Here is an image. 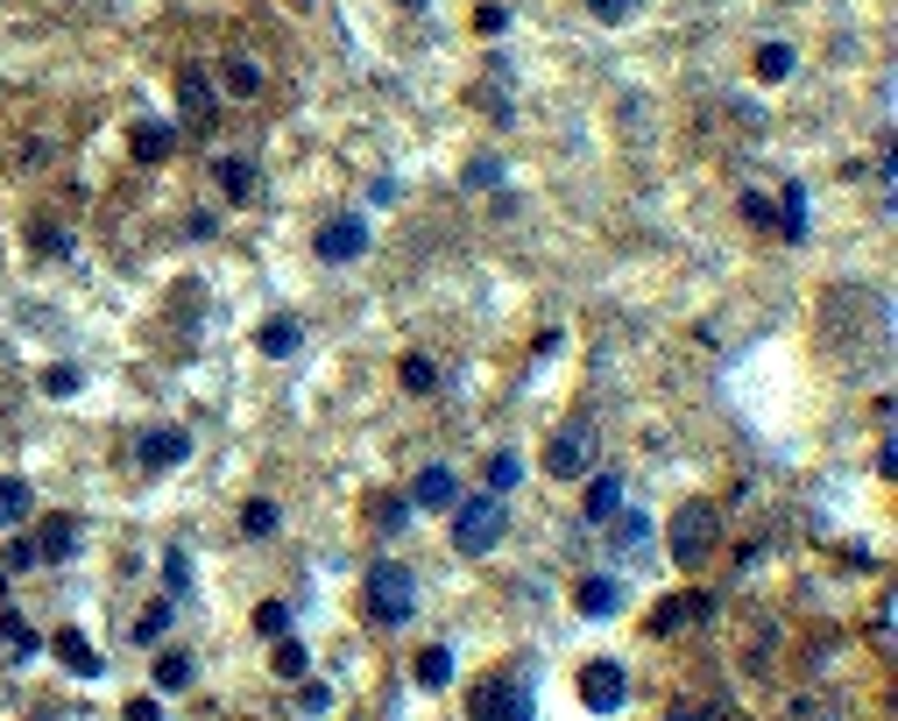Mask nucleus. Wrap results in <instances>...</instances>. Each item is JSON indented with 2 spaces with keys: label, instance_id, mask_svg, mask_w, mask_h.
Here are the masks:
<instances>
[{
  "label": "nucleus",
  "instance_id": "obj_10",
  "mask_svg": "<svg viewBox=\"0 0 898 721\" xmlns=\"http://www.w3.org/2000/svg\"><path fill=\"white\" fill-rule=\"evenodd\" d=\"M213 185L227 191L234 205H256V199H262V170H256V156H220V163H213Z\"/></svg>",
  "mask_w": 898,
  "mask_h": 721
},
{
  "label": "nucleus",
  "instance_id": "obj_18",
  "mask_svg": "<svg viewBox=\"0 0 898 721\" xmlns=\"http://www.w3.org/2000/svg\"><path fill=\"white\" fill-rule=\"evenodd\" d=\"M256 340H262V354H269V361H291L297 347H305V326H297V319H269Z\"/></svg>",
  "mask_w": 898,
  "mask_h": 721
},
{
  "label": "nucleus",
  "instance_id": "obj_21",
  "mask_svg": "<svg viewBox=\"0 0 898 721\" xmlns=\"http://www.w3.org/2000/svg\"><path fill=\"white\" fill-rule=\"evenodd\" d=\"M608 545H616V552H643V545H651V517H643V509H616Z\"/></svg>",
  "mask_w": 898,
  "mask_h": 721
},
{
  "label": "nucleus",
  "instance_id": "obj_40",
  "mask_svg": "<svg viewBox=\"0 0 898 721\" xmlns=\"http://www.w3.org/2000/svg\"><path fill=\"white\" fill-rule=\"evenodd\" d=\"M36 559H43L36 537H8V566H14V574H22V566H36Z\"/></svg>",
  "mask_w": 898,
  "mask_h": 721
},
{
  "label": "nucleus",
  "instance_id": "obj_11",
  "mask_svg": "<svg viewBox=\"0 0 898 721\" xmlns=\"http://www.w3.org/2000/svg\"><path fill=\"white\" fill-rule=\"evenodd\" d=\"M50 651L64 658V672H71V679H99V672H107V658H99L93 643H85V629H57V637H50Z\"/></svg>",
  "mask_w": 898,
  "mask_h": 721
},
{
  "label": "nucleus",
  "instance_id": "obj_35",
  "mask_svg": "<svg viewBox=\"0 0 898 721\" xmlns=\"http://www.w3.org/2000/svg\"><path fill=\"white\" fill-rule=\"evenodd\" d=\"M256 629H262V637H291V608H283V601H262V608H256Z\"/></svg>",
  "mask_w": 898,
  "mask_h": 721
},
{
  "label": "nucleus",
  "instance_id": "obj_42",
  "mask_svg": "<svg viewBox=\"0 0 898 721\" xmlns=\"http://www.w3.org/2000/svg\"><path fill=\"white\" fill-rule=\"evenodd\" d=\"M121 721H163V700H128Z\"/></svg>",
  "mask_w": 898,
  "mask_h": 721
},
{
  "label": "nucleus",
  "instance_id": "obj_25",
  "mask_svg": "<svg viewBox=\"0 0 898 721\" xmlns=\"http://www.w3.org/2000/svg\"><path fill=\"white\" fill-rule=\"evenodd\" d=\"M269 665H276V679H305L311 672V651L297 637H276V651H269Z\"/></svg>",
  "mask_w": 898,
  "mask_h": 721
},
{
  "label": "nucleus",
  "instance_id": "obj_45",
  "mask_svg": "<svg viewBox=\"0 0 898 721\" xmlns=\"http://www.w3.org/2000/svg\"><path fill=\"white\" fill-rule=\"evenodd\" d=\"M0 601H8V580H0Z\"/></svg>",
  "mask_w": 898,
  "mask_h": 721
},
{
  "label": "nucleus",
  "instance_id": "obj_15",
  "mask_svg": "<svg viewBox=\"0 0 898 721\" xmlns=\"http://www.w3.org/2000/svg\"><path fill=\"white\" fill-rule=\"evenodd\" d=\"M36 651H43V643H36V629H28L22 615L8 608V615H0V658H8V665H28Z\"/></svg>",
  "mask_w": 898,
  "mask_h": 721
},
{
  "label": "nucleus",
  "instance_id": "obj_17",
  "mask_svg": "<svg viewBox=\"0 0 898 721\" xmlns=\"http://www.w3.org/2000/svg\"><path fill=\"white\" fill-rule=\"evenodd\" d=\"M28 509H36V488H28L22 474H8V481H0V531H22Z\"/></svg>",
  "mask_w": 898,
  "mask_h": 721
},
{
  "label": "nucleus",
  "instance_id": "obj_22",
  "mask_svg": "<svg viewBox=\"0 0 898 721\" xmlns=\"http://www.w3.org/2000/svg\"><path fill=\"white\" fill-rule=\"evenodd\" d=\"M417 686H425V694H439V686H453V651H446V643H432V651H417Z\"/></svg>",
  "mask_w": 898,
  "mask_h": 721
},
{
  "label": "nucleus",
  "instance_id": "obj_3",
  "mask_svg": "<svg viewBox=\"0 0 898 721\" xmlns=\"http://www.w3.org/2000/svg\"><path fill=\"white\" fill-rule=\"evenodd\" d=\"M411 608H417V580H411V566L376 559V566H368V623L403 629V623H411Z\"/></svg>",
  "mask_w": 898,
  "mask_h": 721
},
{
  "label": "nucleus",
  "instance_id": "obj_28",
  "mask_svg": "<svg viewBox=\"0 0 898 721\" xmlns=\"http://www.w3.org/2000/svg\"><path fill=\"white\" fill-rule=\"evenodd\" d=\"M276 523H283V517H276V503H269V495H256V503L241 509V537H269Z\"/></svg>",
  "mask_w": 898,
  "mask_h": 721
},
{
  "label": "nucleus",
  "instance_id": "obj_26",
  "mask_svg": "<svg viewBox=\"0 0 898 721\" xmlns=\"http://www.w3.org/2000/svg\"><path fill=\"white\" fill-rule=\"evenodd\" d=\"M403 389H411V397H432V389H439V368H432V361L425 354H403Z\"/></svg>",
  "mask_w": 898,
  "mask_h": 721
},
{
  "label": "nucleus",
  "instance_id": "obj_38",
  "mask_svg": "<svg viewBox=\"0 0 898 721\" xmlns=\"http://www.w3.org/2000/svg\"><path fill=\"white\" fill-rule=\"evenodd\" d=\"M468 185H474V191L503 185V156H474V163H468Z\"/></svg>",
  "mask_w": 898,
  "mask_h": 721
},
{
  "label": "nucleus",
  "instance_id": "obj_14",
  "mask_svg": "<svg viewBox=\"0 0 898 721\" xmlns=\"http://www.w3.org/2000/svg\"><path fill=\"white\" fill-rule=\"evenodd\" d=\"M128 149H134V163H163L177 149V128H170V120H142V128L128 134Z\"/></svg>",
  "mask_w": 898,
  "mask_h": 721
},
{
  "label": "nucleus",
  "instance_id": "obj_20",
  "mask_svg": "<svg viewBox=\"0 0 898 721\" xmlns=\"http://www.w3.org/2000/svg\"><path fill=\"white\" fill-rule=\"evenodd\" d=\"M616 509H623V481L616 474H594L588 481V523H608Z\"/></svg>",
  "mask_w": 898,
  "mask_h": 721
},
{
  "label": "nucleus",
  "instance_id": "obj_41",
  "mask_svg": "<svg viewBox=\"0 0 898 721\" xmlns=\"http://www.w3.org/2000/svg\"><path fill=\"white\" fill-rule=\"evenodd\" d=\"M474 28H482V36H503V28H510V14H503V8H482V14H474Z\"/></svg>",
  "mask_w": 898,
  "mask_h": 721
},
{
  "label": "nucleus",
  "instance_id": "obj_8",
  "mask_svg": "<svg viewBox=\"0 0 898 721\" xmlns=\"http://www.w3.org/2000/svg\"><path fill=\"white\" fill-rule=\"evenodd\" d=\"M213 79H205V71L199 64H185V71H177V120H185V128H213Z\"/></svg>",
  "mask_w": 898,
  "mask_h": 721
},
{
  "label": "nucleus",
  "instance_id": "obj_6",
  "mask_svg": "<svg viewBox=\"0 0 898 721\" xmlns=\"http://www.w3.org/2000/svg\"><path fill=\"white\" fill-rule=\"evenodd\" d=\"M474 721H531V686L523 679H482L468 700Z\"/></svg>",
  "mask_w": 898,
  "mask_h": 721
},
{
  "label": "nucleus",
  "instance_id": "obj_43",
  "mask_svg": "<svg viewBox=\"0 0 898 721\" xmlns=\"http://www.w3.org/2000/svg\"><path fill=\"white\" fill-rule=\"evenodd\" d=\"M871 629H877V643H891V594L877 601V615H871Z\"/></svg>",
  "mask_w": 898,
  "mask_h": 721
},
{
  "label": "nucleus",
  "instance_id": "obj_30",
  "mask_svg": "<svg viewBox=\"0 0 898 721\" xmlns=\"http://www.w3.org/2000/svg\"><path fill=\"white\" fill-rule=\"evenodd\" d=\"M517 481H523V460H517V453H496V460H488V495H510Z\"/></svg>",
  "mask_w": 898,
  "mask_h": 721
},
{
  "label": "nucleus",
  "instance_id": "obj_1",
  "mask_svg": "<svg viewBox=\"0 0 898 721\" xmlns=\"http://www.w3.org/2000/svg\"><path fill=\"white\" fill-rule=\"evenodd\" d=\"M446 517H453V531H446V537H453L460 559H488V552L503 545V531H510V517H503V495H460Z\"/></svg>",
  "mask_w": 898,
  "mask_h": 721
},
{
  "label": "nucleus",
  "instance_id": "obj_23",
  "mask_svg": "<svg viewBox=\"0 0 898 721\" xmlns=\"http://www.w3.org/2000/svg\"><path fill=\"white\" fill-rule=\"evenodd\" d=\"M220 85H227L234 99H256V93H262V64H256V57H227V71H220Z\"/></svg>",
  "mask_w": 898,
  "mask_h": 721
},
{
  "label": "nucleus",
  "instance_id": "obj_24",
  "mask_svg": "<svg viewBox=\"0 0 898 721\" xmlns=\"http://www.w3.org/2000/svg\"><path fill=\"white\" fill-rule=\"evenodd\" d=\"M792 64H800V50H792V43H765V50H757V79H765V85H785Z\"/></svg>",
  "mask_w": 898,
  "mask_h": 721
},
{
  "label": "nucleus",
  "instance_id": "obj_19",
  "mask_svg": "<svg viewBox=\"0 0 898 721\" xmlns=\"http://www.w3.org/2000/svg\"><path fill=\"white\" fill-rule=\"evenodd\" d=\"M36 552L43 559H71V552H79V517H50L43 537H36Z\"/></svg>",
  "mask_w": 898,
  "mask_h": 721
},
{
  "label": "nucleus",
  "instance_id": "obj_5",
  "mask_svg": "<svg viewBox=\"0 0 898 721\" xmlns=\"http://www.w3.org/2000/svg\"><path fill=\"white\" fill-rule=\"evenodd\" d=\"M580 700H588V714H616L630 700V665L623 658H588L580 665Z\"/></svg>",
  "mask_w": 898,
  "mask_h": 721
},
{
  "label": "nucleus",
  "instance_id": "obj_29",
  "mask_svg": "<svg viewBox=\"0 0 898 721\" xmlns=\"http://www.w3.org/2000/svg\"><path fill=\"white\" fill-rule=\"evenodd\" d=\"M163 629H170V601H149V608L134 615V643H156Z\"/></svg>",
  "mask_w": 898,
  "mask_h": 721
},
{
  "label": "nucleus",
  "instance_id": "obj_12",
  "mask_svg": "<svg viewBox=\"0 0 898 721\" xmlns=\"http://www.w3.org/2000/svg\"><path fill=\"white\" fill-rule=\"evenodd\" d=\"M453 503H460V474H453V468H417L411 509H453Z\"/></svg>",
  "mask_w": 898,
  "mask_h": 721
},
{
  "label": "nucleus",
  "instance_id": "obj_27",
  "mask_svg": "<svg viewBox=\"0 0 898 721\" xmlns=\"http://www.w3.org/2000/svg\"><path fill=\"white\" fill-rule=\"evenodd\" d=\"M778 234H785V240H800V234H806V191H800V185H785V205H778Z\"/></svg>",
  "mask_w": 898,
  "mask_h": 721
},
{
  "label": "nucleus",
  "instance_id": "obj_34",
  "mask_svg": "<svg viewBox=\"0 0 898 721\" xmlns=\"http://www.w3.org/2000/svg\"><path fill=\"white\" fill-rule=\"evenodd\" d=\"M163 588H170V594H191V559H185V552H163Z\"/></svg>",
  "mask_w": 898,
  "mask_h": 721
},
{
  "label": "nucleus",
  "instance_id": "obj_16",
  "mask_svg": "<svg viewBox=\"0 0 898 721\" xmlns=\"http://www.w3.org/2000/svg\"><path fill=\"white\" fill-rule=\"evenodd\" d=\"M199 679V658L191 651H156V694H185Z\"/></svg>",
  "mask_w": 898,
  "mask_h": 721
},
{
  "label": "nucleus",
  "instance_id": "obj_31",
  "mask_svg": "<svg viewBox=\"0 0 898 721\" xmlns=\"http://www.w3.org/2000/svg\"><path fill=\"white\" fill-rule=\"evenodd\" d=\"M297 708H305V721H326V714H333V686L305 679V686H297Z\"/></svg>",
  "mask_w": 898,
  "mask_h": 721
},
{
  "label": "nucleus",
  "instance_id": "obj_13",
  "mask_svg": "<svg viewBox=\"0 0 898 721\" xmlns=\"http://www.w3.org/2000/svg\"><path fill=\"white\" fill-rule=\"evenodd\" d=\"M574 608H580V615H594V623H608V615L623 608V588H616L608 574H588V580L574 588Z\"/></svg>",
  "mask_w": 898,
  "mask_h": 721
},
{
  "label": "nucleus",
  "instance_id": "obj_36",
  "mask_svg": "<svg viewBox=\"0 0 898 721\" xmlns=\"http://www.w3.org/2000/svg\"><path fill=\"white\" fill-rule=\"evenodd\" d=\"M28 240H36V255H71V234H57L50 220H36V227H28Z\"/></svg>",
  "mask_w": 898,
  "mask_h": 721
},
{
  "label": "nucleus",
  "instance_id": "obj_33",
  "mask_svg": "<svg viewBox=\"0 0 898 721\" xmlns=\"http://www.w3.org/2000/svg\"><path fill=\"white\" fill-rule=\"evenodd\" d=\"M85 375L79 368H43V397H79Z\"/></svg>",
  "mask_w": 898,
  "mask_h": 721
},
{
  "label": "nucleus",
  "instance_id": "obj_44",
  "mask_svg": "<svg viewBox=\"0 0 898 721\" xmlns=\"http://www.w3.org/2000/svg\"><path fill=\"white\" fill-rule=\"evenodd\" d=\"M403 8H411V14H425V8H432V0H403Z\"/></svg>",
  "mask_w": 898,
  "mask_h": 721
},
{
  "label": "nucleus",
  "instance_id": "obj_37",
  "mask_svg": "<svg viewBox=\"0 0 898 721\" xmlns=\"http://www.w3.org/2000/svg\"><path fill=\"white\" fill-rule=\"evenodd\" d=\"M743 220H751V227H778V213H771V199H765V191H743Z\"/></svg>",
  "mask_w": 898,
  "mask_h": 721
},
{
  "label": "nucleus",
  "instance_id": "obj_2",
  "mask_svg": "<svg viewBox=\"0 0 898 721\" xmlns=\"http://www.w3.org/2000/svg\"><path fill=\"white\" fill-rule=\"evenodd\" d=\"M665 545H672V559H680L686 574L708 566L714 545H722V509H714V503H680V509H672V523H665Z\"/></svg>",
  "mask_w": 898,
  "mask_h": 721
},
{
  "label": "nucleus",
  "instance_id": "obj_9",
  "mask_svg": "<svg viewBox=\"0 0 898 721\" xmlns=\"http://www.w3.org/2000/svg\"><path fill=\"white\" fill-rule=\"evenodd\" d=\"M311 248H319V262H354V255H368V220H326Z\"/></svg>",
  "mask_w": 898,
  "mask_h": 721
},
{
  "label": "nucleus",
  "instance_id": "obj_32",
  "mask_svg": "<svg viewBox=\"0 0 898 721\" xmlns=\"http://www.w3.org/2000/svg\"><path fill=\"white\" fill-rule=\"evenodd\" d=\"M368 517H376V531L389 537L397 523H411V503H403V495H376V509H368Z\"/></svg>",
  "mask_w": 898,
  "mask_h": 721
},
{
  "label": "nucleus",
  "instance_id": "obj_7",
  "mask_svg": "<svg viewBox=\"0 0 898 721\" xmlns=\"http://www.w3.org/2000/svg\"><path fill=\"white\" fill-rule=\"evenodd\" d=\"M185 460H191V432L185 425H156V432L134 439V468L142 474H170V468H185Z\"/></svg>",
  "mask_w": 898,
  "mask_h": 721
},
{
  "label": "nucleus",
  "instance_id": "obj_39",
  "mask_svg": "<svg viewBox=\"0 0 898 721\" xmlns=\"http://www.w3.org/2000/svg\"><path fill=\"white\" fill-rule=\"evenodd\" d=\"M630 8H637V0H588L594 22H630Z\"/></svg>",
  "mask_w": 898,
  "mask_h": 721
},
{
  "label": "nucleus",
  "instance_id": "obj_4",
  "mask_svg": "<svg viewBox=\"0 0 898 721\" xmlns=\"http://www.w3.org/2000/svg\"><path fill=\"white\" fill-rule=\"evenodd\" d=\"M594 446H602L594 417H574V425H559V432H552V446H545V474H559V481L588 474V468H594Z\"/></svg>",
  "mask_w": 898,
  "mask_h": 721
}]
</instances>
